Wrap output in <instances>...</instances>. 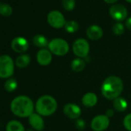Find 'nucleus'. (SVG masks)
Listing matches in <instances>:
<instances>
[{
    "mask_svg": "<svg viewBox=\"0 0 131 131\" xmlns=\"http://www.w3.org/2000/svg\"><path fill=\"white\" fill-rule=\"evenodd\" d=\"M53 60L52 52L46 48H41L36 54V61L41 66L49 65Z\"/></svg>",
    "mask_w": 131,
    "mask_h": 131,
    "instance_id": "f8f14e48",
    "label": "nucleus"
},
{
    "mask_svg": "<svg viewBox=\"0 0 131 131\" xmlns=\"http://www.w3.org/2000/svg\"><path fill=\"white\" fill-rule=\"evenodd\" d=\"M32 42L35 46L39 48H46L48 47L49 41H48L47 38L43 35H36L32 38Z\"/></svg>",
    "mask_w": 131,
    "mask_h": 131,
    "instance_id": "dca6fc26",
    "label": "nucleus"
},
{
    "mask_svg": "<svg viewBox=\"0 0 131 131\" xmlns=\"http://www.w3.org/2000/svg\"><path fill=\"white\" fill-rule=\"evenodd\" d=\"M125 26L127 27V28L128 30L131 31V17H129V18L126 20Z\"/></svg>",
    "mask_w": 131,
    "mask_h": 131,
    "instance_id": "cd10ccee",
    "label": "nucleus"
},
{
    "mask_svg": "<svg viewBox=\"0 0 131 131\" xmlns=\"http://www.w3.org/2000/svg\"><path fill=\"white\" fill-rule=\"evenodd\" d=\"M86 67V61L83 58H76L71 62V69L74 72H81Z\"/></svg>",
    "mask_w": 131,
    "mask_h": 131,
    "instance_id": "6ab92c4d",
    "label": "nucleus"
},
{
    "mask_svg": "<svg viewBox=\"0 0 131 131\" xmlns=\"http://www.w3.org/2000/svg\"><path fill=\"white\" fill-rule=\"evenodd\" d=\"M73 52L77 57L80 58H85L88 56L90 47L89 42L84 38H78L73 44Z\"/></svg>",
    "mask_w": 131,
    "mask_h": 131,
    "instance_id": "423d86ee",
    "label": "nucleus"
},
{
    "mask_svg": "<svg viewBox=\"0 0 131 131\" xmlns=\"http://www.w3.org/2000/svg\"><path fill=\"white\" fill-rule=\"evenodd\" d=\"M75 127L78 130H83L86 127V122L82 118H78L75 120Z\"/></svg>",
    "mask_w": 131,
    "mask_h": 131,
    "instance_id": "bb28decb",
    "label": "nucleus"
},
{
    "mask_svg": "<svg viewBox=\"0 0 131 131\" xmlns=\"http://www.w3.org/2000/svg\"><path fill=\"white\" fill-rule=\"evenodd\" d=\"M109 14L113 20L118 22H121L127 19L128 12L124 5L121 4H114L110 8Z\"/></svg>",
    "mask_w": 131,
    "mask_h": 131,
    "instance_id": "0eeeda50",
    "label": "nucleus"
},
{
    "mask_svg": "<svg viewBox=\"0 0 131 131\" xmlns=\"http://www.w3.org/2000/svg\"><path fill=\"white\" fill-rule=\"evenodd\" d=\"M49 50L56 56H64L69 51L68 42L63 38H54L51 40L48 45Z\"/></svg>",
    "mask_w": 131,
    "mask_h": 131,
    "instance_id": "39448f33",
    "label": "nucleus"
},
{
    "mask_svg": "<svg viewBox=\"0 0 131 131\" xmlns=\"http://www.w3.org/2000/svg\"><path fill=\"white\" fill-rule=\"evenodd\" d=\"M86 36L92 41H98L103 35V28L97 25H92L86 29Z\"/></svg>",
    "mask_w": 131,
    "mask_h": 131,
    "instance_id": "4468645a",
    "label": "nucleus"
},
{
    "mask_svg": "<svg viewBox=\"0 0 131 131\" xmlns=\"http://www.w3.org/2000/svg\"><path fill=\"white\" fill-rule=\"evenodd\" d=\"M106 115H107L109 118H110L111 117H113V116L114 115V111H113L112 109H109V110H107V112H106Z\"/></svg>",
    "mask_w": 131,
    "mask_h": 131,
    "instance_id": "c85d7f7f",
    "label": "nucleus"
},
{
    "mask_svg": "<svg viewBox=\"0 0 131 131\" xmlns=\"http://www.w3.org/2000/svg\"><path fill=\"white\" fill-rule=\"evenodd\" d=\"M42 117V116H41L40 114L37 113H33L28 117L29 124L34 130H43L45 127V123Z\"/></svg>",
    "mask_w": 131,
    "mask_h": 131,
    "instance_id": "ddd939ff",
    "label": "nucleus"
},
{
    "mask_svg": "<svg viewBox=\"0 0 131 131\" xmlns=\"http://www.w3.org/2000/svg\"><path fill=\"white\" fill-rule=\"evenodd\" d=\"M15 62L8 54L0 55V78L8 79L14 74Z\"/></svg>",
    "mask_w": 131,
    "mask_h": 131,
    "instance_id": "20e7f679",
    "label": "nucleus"
},
{
    "mask_svg": "<svg viewBox=\"0 0 131 131\" xmlns=\"http://www.w3.org/2000/svg\"><path fill=\"white\" fill-rule=\"evenodd\" d=\"M63 7L65 10L70 12L73 11L76 7V1L75 0H63L62 1Z\"/></svg>",
    "mask_w": 131,
    "mask_h": 131,
    "instance_id": "393cba45",
    "label": "nucleus"
},
{
    "mask_svg": "<svg viewBox=\"0 0 131 131\" xmlns=\"http://www.w3.org/2000/svg\"><path fill=\"white\" fill-rule=\"evenodd\" d=\"M63 114L66 117L71 120H76L80 117L82 110L79 105L73 103H69L66 104L63 107Z\"/></svg>",
    "mask_w": 131,
    "mask_h": 131,
    "instance_id": "9b49d317",
    "label": "nucleus"
},
{
    "mask_svg": "<svg viewBox=\"0 0 131 131\" xmlns=\"http://www.w3.org/2000/svg\"><path fill=\"white\" fill-rule=\"evenodd\" d=\"M10 110L16 117H29L34 113L35 105L30 97L25 95H20L12 101Z\"/></svg>",
    "mask_w": 131,
    "mask_h": 131,
    "instance_id": "f03ea898",
    "label": "nucleus"
},
{
    "mask_svg": "<svg viewBox=\"0 0 131 131\" xmlns=\"http://www.w3.org/2000/svg\"><path fill=\"white\" fill-rule=\"evenodd\" d=\"M124 84L122 79L117 76L111 75L107 77L101 85L102 95L110 101L119 97L124 91Z\"/></svg>",
    "mask_w": 131,
    "mask_h": 131,
    "instance_id": "f257e3e1",
    "label": "nucleus"
},
{
    "mask_svg": "<svg viewBox=\"0 0 131 131\" xmlns=\"http://www.w3.org/2000/svg\"><path fill=\"white\" fill-rule=\"evenodd\" d=\"M112 31L114 35L117 36L122 35L125 31V26L122 22L117 21L112 26Z\"/></svg>",
    "mask_w": 131,
    "mask_h": 131,
    "instance_id": "b1692460",
    "label": "nucleus"
},
{
    "mask_svg": "<svg viewBox=\"0 0 131 131\" xmlns=\"http://www.w3.org/2000/svg\"><path fill=\"white\" fill-rule=\"evenodd\" d=\"M49 25L54 28H61L66 24V19L63 14L57 10H53L47 15Z\"/></svg>",
    "mask_w": 131,
    "mask_h": 131,
    "instance_id": "6e6552de",
    "label": "nucleus"
},
{
    "mask_svg": "<svg viewBox=\"0 0 131 131\" xmlns=\"http://www.w3.org/2000/svg\"><path fill=\"white\" fill-rule=\"evenodd\" d=\"M18 88V82L16 79L13 78H9L6 80L4 84V88L8 92H12L15 91Z\"/></svg>",
    "mask_w": 131,
    "mask_h": 131,
    "instance_id": "4be33fe9",
    "label": "nucleus"
},
{
    "mask_svg": "<svg viewBox=\"0 0 131 131\" xmlns=\"http://www.w3.org/2000/svg\"><path fill=\"white\" fill-rule=\"evenodd\" d=\"M11 48L16 53L24 54L28 51L29 48V43L26 38L22 36H18L12 39L11 42Z\"/></svg>",
    "mask_w": 131,
    "mask_h": 131,
    "instance_id": "9d476101",
    "label": "nucleus"
},
{
    "mask_svg": "<svg viewBox=\"0 0 131 131\" xmlns=\"http://www.w3.org/2000/svg\"><path fill=\"white\" fill-rule=\"evenodd\" d=\"M6 131H25L22 124L18 121H10L5 127Z\"/></svg>",
    "mask_w": 131,
    "mask_h": 131,
    "instance_id": "aec40b11",
    "label": "nucleus"
},
{
    "mask_svg": "<svg viewBox=\"0 0 131 131\" xmlns=\"http://www.w3.org/2000/svg\"><path fill=\"white\" fill-rule=\"evenodd\" d=\"M64 28L66 32L73 34L76 32L80 28V25L76 21L74 20H69L66 21V24L64 25Z\"/></svg>",
    "mask_w": 131,
    "mask_h": 131,
    "instance_id": "412c9836",
    "label": "nucleus"
},
{
    "mask_svg": "<svg viewBox=\"0 0 131 131\" xmlns=\"http://www.w3.org/2000/svg\"><path fill=\"white\" fill-rule=\"evenodd\" d=\"M110 124V118L106 114L96 116L90 123V127L93 131L106 130Z\"/></svg>",
    "mask_w": 131,
    "mask_h": 131,
    "instance_id": "1a4fd4ad",
    "label": "nucleus"
},
{
    "mask_svg": "<svg viewBox=\"0 0 131 131\" xmlns=\"http://www.w3.org/2000/svg\"><path fill=\"white\" fill-rule=\"evenodd\" d=\"M25 131H33V130H31V129H29V130H27Z\"/></svg>",
    "mask_w": 131,
    "mask_h": 131,
    "instance_id": "2f4dec72",
    "label": "nucleus"
},
{
    "mask_svg": "<svg viewBox=\"0 0 131 131\" xmlns=\"http://www.w3.org/2000/svg\"><path fill=\"white\" fill-rule=\"evenodd\" d=\"M113 105L114 109L117 111L120 112V113L126 111L128 107V103H127V100L121 97H119L116 98L115 100H113Z\"/></svg>",
    "mask_w": 131,
    "mask_h": 131,
    "instance_id": "a211bd4d",
    "label": "nucleus"
},
{
    "mask_svg": "<svg viewBox=\"0 0 131 131\" xmlns=\"http://www.w3.org/2000/svg\"><path fill=\"white\" fill-rule=\"evenodd\" d=\"M123 124L127 130L131 131V113L125 116L123 121Z\"/></svg>",
    "mask_w": 131,
    "mask_h": 131,
    "instance_id": "a878e982",
    "label": "nucleus"
},
{
    "mask_svg": "<svg viewBox=\"0 0 131 131\" xmlns=\"http://www.w3.org/2000/svg\"><path fill=\"white\" fill-rule=\"evenodd\" d=\"M13 9L12 6L7 3H0V15L4 17H9L12 15Z\"/></svg>",
    "mask_w": 131,
    "mask_h": 131,
    "instance_id": "5701e85b",
    "label": "nucleus"
},
{
    "mask_svg": "<svg viewBox=\"0 0 131 131\" xmlns=\"http://www.w3.org/2000/svg\"><path fill=\"white\" fill-rule=\"evenodd\" d=\"M127 2H129V3H131V0H126Z\"/></svg>",
    "mask_w": 131,
    "mask_h": 131,
    "instance_id": "7c9ffc66",
    "label": "nucleus"
},
{
    "mask_svg": "<svg viewBox=\"0 0 131 131\" xmlns=\"http://www.w3.org/2000/svg\"><path fill=\"white\" fill-rule=\"evenodd\" d=\"M30 61H31V58L29 54H22L16 58L15 61V64L19 68H25L30 64Z\"/></svg>",
    "mask_w": 131,
    "mask_h": 131,
    "instance_id": "f3484780",
    "label": "nucleus"
},
{
    "mask_svg": "<svg viewBox=\"0 0 131 131\" xmlns=\"http://www.w3.org/2000/svg\"><path fill=\"white\" fill-rule=\"evenodd\" d=\"M58 104L56 100L50 95L41 96L36 101L35 110L37 114L42 117L53 115L57 110Z\"/></svg>",
    "mask_w": 131,
    "mask_h": 131,
    "instance_id": "7ed1b4c3",
    "label": "nucleus"
},
{
    "mask_svg": "<svg viewBox=\"0 0 131 131\" xmlns=\"http://www.w3.org/2000/svg\"><path fill=\"white\" fill-rule=\"evenodd\" d=\"M98 97L97 95L93 92L86 93L82 97V104L87 108L93 107L97 104Z\"/></svg>",
    "mask_w": 131,
    "mask_h": 131,
    "instance_id": "2eb2a0df",
    "label": "nucleus"
},
{
    "mask_svg": "<svg viewBox=\"0 0 131 131\" xmlns=\"http://www.w3.org/2000/svg\"><path fill=\"white\" fill-rule=\"evenodd\" d=\"M107 4H114L116 3L118 0H103Z\"/></svg>",
    "mask_w": 131,
    "mask_h": 131,
    "instance_id": "c756f323",
    "label": "nucleus"
}]
</instances>
